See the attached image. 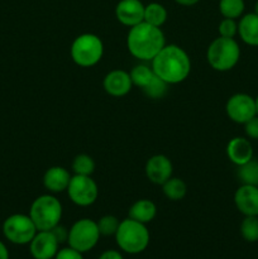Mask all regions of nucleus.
<instances>
[{"instance_id": "11", "label": "nucleus", "mask_w": 258, "mask_h": 259, "mask_svg": "<svg viewBox=\"0 0 258 259\" xmlns=\"http://www.w3.org/2000/svg\"><path fill=\"white\" fill-rule=\"evenodd\" d=\"M146 176L152 184L156 185H163L167 180L172 177V172H174V166H172L171 159L164 154H156L152 156L151 158L147 161L146 167Z\"/></svg>"}, {"instance_id": "21", "label": "nucleus", "mask_w": 258, "mask_h": 259, "mask_svg": "<svg viewBox=\"0 0 258 259\" xmlns=\"http://www.w3.org/2000/svg\"><path fill=\"white\" fill-rule=\"evenodd\" d=\"M162 191L168 200L180 201L186 196L187 186L184 180L179 179V177H171L162 185Z\"/></svg>"}, {"instance_id": "10", "label": "nucleus", "mask_w": 258, "mask_h": 259, "mask_svg": "<svg viewBox=\"0 0 258 259\" xmlns=\"http://www.w3.org/2000/svg\"><path fill=\"white\" fill-rule=\"evenodd\" d=\"M225 111L230 120L244 124L253 116L257 115L255 100L247 94H235V95L230 96L229 100L227 101Z\"/></svg>"}, {"instance_id": "14", "label": "nucleus", "mask_w": 258, "mask_h": 259, "mask_svg": "<svg viewBox=\"0 0 258 259\" xmlns=\"http://www.w3.org/2000/svg\"><path fill=\"white\" fill-rule=\"evenodd\" d=\"M103 88L106 94L114 96V98H120L125 96L131 93L133 88L131 73L124 70H113L106 73L103 81Z\"/></svg>"}, {"instance_id": "33", "label": "nucleus", "mask_w": 258, "mask_h": 259, "mask_svg": "<svg viewBox=\"0 0 258 259\" xmlns=\"http://www.w3.org/2000/svg\"><path fill=\"white\" fill-rule=\"evenodd\" d=\"M99 259H124V258H123V255H121V253L118 252V250L109 249V250H105V252L101 253Z\"/></svg>"}, {"instance_id": "31", "label": "nucleus", "mask_w": 258, "mask_h": 259, "mask_svg": "<svg viewBox=\"0 0 258 259\" xmlns=\"http://www.w3.org/2000/svg\"><path fill=\"white\" fill-rule=\"evenodd\" d=\"M245 134L252 139H258V116H253L252 119L244 123Z\"/></svg>"}, {"instance_id": "1", "label": "nucleus", "mask_w": 258, "mask_h": 259, "mask_svg": "<svg viewBox=\"0 0 258 259\" xmlns=\"http://www.w3.org/2000/svg\"><path fill=\"white\" fill-rule=\"evenodd\" d=\"M154 73L168 85H176L191 72V60L186 51L176 45H166L151 61Z\"/></svg>"}, {"instance_id": "4", "label": "nucleus", "mask_w": 258, "mask_h": 259, "mask_svg": "<svg viewBox=\"0 0 258 259\" xmlns=\"http://www.w3.org/2000/svg\"><path fill=\"white\" fill-rule=\"evenodd\" d=\"M28 215L38 232L52 230L61 222L62 204L53 195H40L32 202Z\"/></svg>"}, {"instance_id": "37", "label": "nucleus", "mask_w": 258, "mask_h": 259, "mask_svg": "<svg viewBox=\"0 0 258 259\" xmlns=\"http://www.w3.org/2000/svg\"><path fill=\"white\" fill-rule=\"evenodd\" d=\"M254 13H255V14L258 15V0H257V3H255V7H254Z\"/></svg>"}, {"instance_id": "17", "label": "nucleus", "mask_w": 258, "mask_h": 259, "mask_svg": "<svg viewBox=\"0 0 258 259\" xmlns=\"http://www.w3.org/2000/svg\"><path fill=\"white\" fill-rule=\"evenodd\" d=\"M227 156L233 163L237 164V166H242L253 158L252 144L248 139L242 138V137H235L228 143Z\"/></svg>"}, {"instance_id": "15", "label": "nucleus", "mask_w": 258, "mask_h": 259, "mask_svg": "<svg viewBox=\"0 0 258 259\" xmlns=\"http://www.w3.org/2000/svg\"><path fill=\"white\" fill-rule=\"evenodd\" d=\"M234 202L237 209L245 217H258V187L242 185L235 191Z\"/></svg>"}, {"instance_id": "26", "label": "nucleus", "mask_w": 258, "mask_h": 259, "mask_svg": "<svg viewBox=\"0 0 258 259\" xmlns=\"http://www.w3.org/2000/svg\"><path fill=\"white\" fill-rule=\"evenodd\" d=\"M240 234L247 242H257L258 240V218L245 217L240 224Z\"/></svg>"}, {"instance_id": "18", "label": "nucleus", "mask_w": 258, "mask_h": 259, "mask_svg": "<svg viewBox=\"0 0 258 259\" xmlns=\"http://www.w3.org/2000/svg\"><path fill=\"white\" fill-rule=\"evenodd\" d=\"M238 33L244 43L258 46V15L255 13L243 15L238 23Z\"/></svg>"}, {"instance_id": "2", "label": "nucleus", "mask_w": 258, "mask_h": 259, "mask_svg": "<svg viewBox=\"0 0 258 259\" xmlns=\"http://www.w3.org/2000/svg\"><path fill=\"white\" fill-rule=\"evenodd\" d=\"M164 46L166 39L159 27L142 22L129 28L126 35V47L129 53L137 60L151 62Z\"/></svg>"}, {"instance_id": "6", "label": "nucleus", "mask_w": 258, "mask_h": 259, "mask_svg": "<svg viewBox=\"0 0 258 259\" xmlns=\"http://www.w3.org/2000/svg\"><path fill=\"white\" fill-rule=\"evenodd\" d=\"M71 58L80 67H93L104 55V43L99 35L83 33L73 39L70 50Z\"/></svg>"}, {"instance_id": "3", "label": "nucleus", "mask_w": 258, "mask_h": 259, "mask_svg": "<svg viewBox=\"0 0 258 259\" xmlns=\"http://www.w3.org/2000/svg\"><path fill=\"white\" fill-rule=\"evenodd\" d=\"M114 237L118 247L128 254H139L149 245V232L146 224L131 218L121 220Z\"/></svg>"}, {"instance_id": "12", "label": "nucleus", "mask_w": 258, "mask_h": 259, "mask_svg": "<svg viewBox=\"0 0 258 259\" xmlns=\"http://www.w3.org/2000/svg\"><path fill=\"white\" fill-rule=\"evenodd\" d=\"M58 245L60 243L51 230L37 232L29 243V250L34 259H55L58 252Z\"/></svg>"}, {"instance_id": "23", "label": "nucleus", "mask_w": 258, "mask_h": 259, "mask_svg": "<svg viewBox=\"0 0 258 259\" xmlns=\"http://www.w3.org/2000/svg\"><path fill=\"white\" fill-rule=\"evenodd\" d=\"M238 177L243 185L258 187V161L250 159L247 163L238 166Z\"/></svg>"}, {"instance_id": "29", "label": "nucleus", "mask_w": 258, "mask_h": 259, "mask_svg": "<svg viewBox=\"0 0 258 259\" xmlns=\"http://www.w3.org/2000/svg\"><path fill=\"white\" fill-rule=\"evenodd\" d=\"M218 30H219L220 37L234 38L235 34L238 33V24L237 22H235V19L224 18V19L219 23Z\"/></svg>"}, {"instance_id": "36", "label": "nucleus", "mask_w": 258, "mask_h": 259, "mask_svg": "<svg viewBox=\"0 0 258 259\" xmlns=\"http://www.w3.org/2000/svg\"><path fill=\"white\" fill-rule=\"evenodd\" d=\"M255 100V111H257V115H258V96H257V99H254Z\"/></svg>"}, {"instance_id": "13", "label": "nucleus", "mask_w": 258, "mask_h": 259, "mask_svg": "<svg viewBox=\"0 0 258 259\" xmlns=\"http://www.w3.org/2000/svg\"><path fill=\"white\" fill-rule=\"evenodd\" d=\"M144 7L141 0H120L115 7V17L125 27H134L144 22Z\"/></svg>"}, {"instance_id": "19", "label": "nucleus", "mask_w": 258, "mask_h": 259, "mask_svg": "<svg viewBox=\"0 0 258 259\" xmlns=\"http://www.w3.org/2000/svg\"><path fill=\"white\" fill-rule=\"evenodd\" d=\"M157 206L152 200L142 199L134 202L129 209V218L142 224H148L156 218Z\"/></svg>"}, {"instance_id": "7", "label": "nucleus", "mask_w": 258, "mask_h": 259, "mask_svg": "<svg viewBox=\"0 0 258 259\" xmlns=\"http://www.w3.org/2000/svg\"><path fill=\"white\" fill-rule=\"evenodd\" d=\"M98 223L93 219H80L68 229V245L81 253H86L95 248L100 239Z\"/></svg>"}, {"instance_id": "28", "label": "nucleus", "mask_w": 258, "mask_h": 259, "mask_svg": "<svg viewBox=\"0 0 258 259\" xmlns=\"http://www.w3.org/2000/svg\"><path fill=\"white\" fill-rule=\"evenodd\" d=\"M98 223V228L99 232H100V235L103 237H110V235H115L116 230H118L119 224V219L114 215H104L99 219Z\"/></svg>"}, {"instance_id": "32", "label": "nucleus", "mask_w": 258, "mask_h": 259, "mask_svg": "<svg viewBox=\"0 0 258 259\" xmlns=\"http://www.w3.org/2000/svg\"><path fill=\"white\" fill-rule=\"evenodd\" d=\"M51 232H52V234L55 235V238L57 239V242L60 243V244L66 243L68 240V229L66 227H63V225H56Z\"/></svg>"}, {"instance_id": "8", "label": "nucleus", "mask_w": 258, "mask_h": 259, "mask_svg": "<svg viewBox=\"0 0 258 259\" xmlns=\"http://www.w3.org/2000/svg\"><path fill=\"white\" fill-rule=\"evenodd\" d=\"M37 232L38 230L33 220L30 219L29 215L25 214L10 215L3 224L4 237L10 243L17 245L29 244Z\"/></svg>"}, {"instance_id": "24", "label": "nucleus", "mask_w": 258, "mask_h": 259, "mask_svg": "<svg viewBox=\"0 0 258 259\" xmlns=\"http://www.w3.org/2000/svg\"><path fill=\"white\" fill-rule=\"evenodd\" d=\"M244 0H220L219 12L224 18L237 19L244 12Z\"/></svg>"}, {"instance_id": "20", "label": "nucleus", "mask_w": 258, "mask_h": 259, "mask_svg": "<svg viewBox=\"0 0 258 259\" xmlns=\"http://www.w3.org/2000/svg\"><path fill=\"white\" fill-rule=\"evenodd\" d=\"M167 15V9L159 3H149L144 7V22L154 27L161 28L166 23Z\"/></svg>"}, {"instance_id": "25", "label": "nucleus", "mask_w": 258, "mask_h": 259, "mask_svg": "<svg viewBox=\"0 0 258 259\" xmlns=\"http://www.w3.org/2000/svg\"><path fill=\"white\" fill-rule=\"evenodd\" d=\"M72 171L75 175L91 176L95 171V161L89 154H78L72 162Z\"/></svg>"}, {"instance_id": "30", "label": "nucleus", "mask_w": 258, "mask_h": 259, "mask_svg": "<svg viewBox=\"0 0 258 259\" xmlns=\"http://www.w3.org/2000/svg\"><path fill=\"white\" fill-rule=\"evenodd\" d=\"M55 259H83V257H82V253L73 249L72 247L68 245V247L62 248V249H58Z\"/></svg>"}, {"instance_id": "9", "label": "nucleus", "mask_w": 258, "mask_h": 259, "mask_svg": "<svg viewBox=\"0 0 258 259\" xmlns=\"http://www.w3.org/2000/svg\"><path fill=\"white\" fill-rule=\"evenodd\" d=\"M66 191L73 204L82 207L93 205L99 196L98 184L91 176L73 175Z\"/></svg>"}, {"instance_id": "5", "label": "nucleus", "mask_w": 258, "mask_h": 259, "mask_svg": "<svg viewBox=\"0 0 258 259\" xmlns=\"http://www.w3.org/2000/svg\"><path fill=\"white\" fill-rule=\"evenodd\" d=\"M240 57L239 45L234 38L218 37L209 45L206 60L210 67L215 71L225 72L234 67Z\"/></svg>"}, {"instance_id": "22", "label": "nucleus", "mask_w": 258, "mask_h": 259, "mask_svg": "<svg viewBox=\"0 0 258 259\" xmlns=\"http://www.w3.org/2000/svg\"><path fill=\"white\" fill-rule=\"evenodd\" d=\"M132 82L133 86H138L139 89H144L156 76L152 66L146 65V63H139L132 68L131 72Z\"/></svg>"}, {"instance_id": "16", "label": "nucleus", "mask_w": 258, "mask_h": 259, "mask_svg": "<svg viewBox=\"0 0 258 259\" xmlns=\"http://www.w3.org/2000/svg\"><path fill=\"white\" fill-rule=\"evenodd\" d=\"M71 174L61 166H53L45 172L43 185L52 194H60L67 190L71 181Z\"/></svg>"}, {"instance_id": "35", "label": "nucleus", "mask_w": 258, "mask_h": 259, "mask_svg": "<svg viewBox=\"0 0 258 259\" xmlns=\"http://www.w3.org/2000/svg\"><path fill=\"white\" fill-rule=\"evenodd\" d=\"M175 2L182 7H192V5H196L200 0H175Z\"/></svg>"}, {"instance_id": "27", "label": "nucleus", "mask_w": 258, "mask_h": 259, "mask_svg": "<svg viewBox=\"0 0 258 259\" xmlns=\"http://www.w3.org/2000/svg\"><path fill=\"white\" fill-rule=\"evenodd\" d=\"M167 88H168V83L164 82L162 78L156 75L146 88L142 89V91L151 99H161L167 93Z\"/></svg>"}, {"instance_id": "34", "label": "nucleus", "mask_w": 258, "mask_h": 259, "mask_svg": "<svg viewBox=\"0 0 258 259\" xmlns=\"http://www.w3.org/2000/svg\"><path fill=\"white\" fill-rule=\"evenodd\" d=\"M0 259H9V250L2 240H0Z\"/></svg>"}]
</instances>
